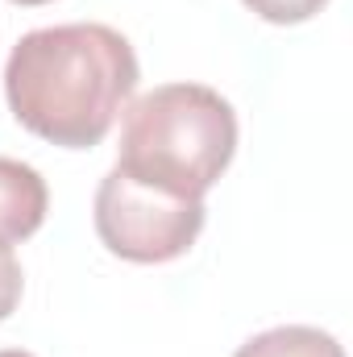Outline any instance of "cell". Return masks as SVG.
<instances>
[{
  "mask_svg": "<svg viewBox=\"0 0 353 357\" xmlns=\"http://www.w3.org/2000/svg\"><path fill=\"white\" fill-rule=\"evenodd\" d=\"M137 88V54L125 33L100 21L46 25L25 33L4 63V96L33 137L91 150Z\"/></svg>",
  "mask_w": 353,
  "mask_h": 357,
  "instance_id": "1",
  "label": "cell"
},
{
  "mask_svg": "<svg viewBox=\"0 0 353 357\" xmlns=\"http://www.w3.org/2000/svg\"><path fill=\"white\" fill-rule=\"evenodd\" d=\"M237 154V112L204 84H163L125 108L121 158L129 178L167 195L204 199Z\"/></svg>",
  "mask_w": 353,
  "mask_h": 357,
  "instance_id": "2",
  "label": "cell"
},
{
  "mask_svg": "<svg viewBox=\"0 0 353 357\" xmlns=\"http://www.w3.org/2000/svg\"><path fill=\"white\" fill-rule=\"evenodd\" d=\"M96 233L125 262H175L204 229V199L167 195L112 167L96 191Z\"/></svg>",
  "mask_w": 353,
  "mask_h": 357,
  "instance_id": "3",
  "label": "cell"
},
{
  "mask_svg": "<svg viewBox=\"0 0 353 357\" xmlns=\"http://www.w3.org/2000/svg\"><path fill=\"white\" fill-rule=\"evenodd\" d=\"M50 191L46 178L29 162L0 158V250H13L17 241L33 237L46 220Z\"/></svg>",
  "mask_w": 353,
  "mask_h": 357,
  "instance_id": "4",
  "label": "cell"
},
{
  "mask_svg": "<svg viewBox=\"0 0 353 357\" xmlns=\"http://www.w3.org/2000/svg\"><path fill=\"white\" fill-rule=\"evenodd\" d=\"M233 357H345L337 337L320 333V328H308V324H283V328H270L250 337Z\"/></svg>",
  "mask_w": 353,
  "mask_h": 357,
  "instance_id": "5",
  "label": "cell"
},
{
  "mask_svg": "<svg viewBox=\"0 0 353 357\" xmlns=\"http://www.w3.org/2000/svg\"><path fill=\"white\" fill-rule=\"evenodd\" d=\"M329 0H246V8H254L270 25H299L308 17H316Z\"/></svg>",
  "mask_w": 353,
  "mask_h": 357,
  "instance_id": "6",
  "label": "cell"
},
{
  "mask_svg": "<svg viewBox=\"0 0 353 357\" xmlns=\"http://www.w3.org/2000/svg\"><path fill=\"white\" fill-rule=\"evenodd\" d=\"M21 287H25V278H21L13 250H0V320H8L13 307L21 303Z\"/></svg>",
  "mask_w": 353,
  "mask_h": 357,
  "instance_id": "7",
  "label": "cell"
},
{
  "mask_svg": "<svg viewBox=\"0 0 353 357\" xmlns=\"http://www.w3.org/2000/svg\"><path fill=\"white\" fill-rule=\"evenodd\" d=\"M0 357H33V354H25V349H0Z\"/></svg>",
  "mask_w": 353,
  "mask_h": 357,
  "instance_id": "8",
  "label": "cell"
},
{
  "mask_svg": "<svg viewBox=\"0 0 353 357\" xmlns=\"http://www.w3.org/2000/svg\"><path fill=\"white\" fill-rule=\"evenodd\" d=\"M13 4H50V0H13Z\"/></svg>",
  "mask_w": 353,
  "mask_h": 357,
  "instance_id": "9",
  "label": "cell"
}]
</instances>
